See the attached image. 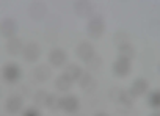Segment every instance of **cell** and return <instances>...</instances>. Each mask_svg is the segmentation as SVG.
<instances>
[{"label": "cell", "instance_id": "5", "mask_svg": "<svg viewBox=\"0 0 160 116\" xmlns=\"http://www.w3.org/2000/svg\"><path fill=\"white\" fill-rule=\"evenodd\" d=\"M151 103H154V105H160V93H155V94L152 96Z\"/></svg>", "mask_w": 160, "mask_h": 116}, {"label": "cell", "instance_id": "6", "mask_svg": "<svg viewBox=\"0 0 160 116\" xmlns=\"http://www.w3.org/2000/svg\"><path fill=\"white\" fill-rule=\"evenodd\" d=\"M154 116H160V114H154Z\"/></svg>", "mask_w": 160, "mask_h": 116}, {"label": "cell", "instance_id": "4", "mask_svg": "<svg viewBox=\"0 0 160 116\" xmlns=\"http://www.w3.org/2000/svg\"><path fill=\"white\" fill-rule=\"evenodd\" d=\"M50 58L53 60L55 64H61V61H64V53L60 52V50H55V52L50 55Z\"/></svg>", "mask_w": 160, "mask_h": 116}, {"label": "cell", "instance_id": "3", "mask_svg": "<svg viewBox=\"0 0 160 116\" xmlns=\"http://www.w3.org/2000/svg\"><path fill=\"white\" fill-rule=\"evenodd\" d=\"M61 105H63L64 108H68V110H72V108L77 107V100H75V97H66V99L61 102Z\"/></svg>", "mask_w": 160, "mask_h": 116}, {"label": "cell", "instance_id": "2", "mask_svg": "<svg viewBox=\"0 0 160 116\" xmlns=\"http://www.w3.org/2000/svg\"><path fill=\"white\" fill-rule=\"evenodd\" d=\"M90 32L94 35V38H98V35L102 32V22L99 21V19H96V21H93L91 24H90Z\"/></svg>", "mask_w": 160, "mask_h": 116}, {"label": "cell", "instance_id": "1", "mask_svg": "<svg viewBox=\"0 0 160 116\" xmlns=\"http://www.w3.org/2000/svg\"><path fill=\"white\" fill-rule=\"evenodd\" d=\"M5 77H7L8 80H16V78L19 77V69H18L16 66H8V68L5 69Z\"/></svg>", "mask_w": 160, "mask_h": 116}]
</instances>
